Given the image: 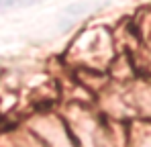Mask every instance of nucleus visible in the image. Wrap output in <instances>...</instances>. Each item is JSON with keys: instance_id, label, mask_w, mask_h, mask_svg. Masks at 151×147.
<instances>
[{"instance_id": "nucleus-1", "label": "nucleus", "mask_w": 151, "mask_h": 147, "mask_svg": "<svg viewBox=\"0 0 151 147\" xmlns=\"http://www.w3.org/2000/svg\"><path fill=\"white\" fill-rule=\"evenodd\" d=\"M39 0H0V10H6V8H14V6H29V4H35Z\"/></svg>"}]
</instances>
